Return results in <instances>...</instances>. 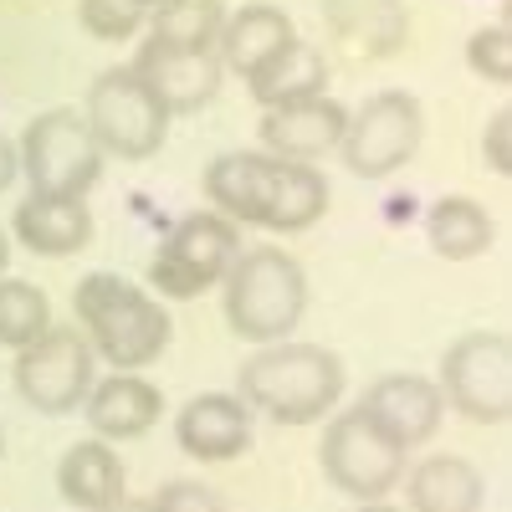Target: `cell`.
I'll use <instances>...</instances> for the list:
<instances>
[{"label":"cell","instance_id":"obj_1","mask_svg":"<svg viewBox=\"0 0 512 512\" xmlns=\"http://www.w3.org/2000/svg\"><path fill=\"white\" fill-rule=\"evenodd\" d=\"M72 313L93 359L113 369H149L169 349V333H175V323L164 313V297H154L149 287L128 282L118 272L82 277L72 287Z\"/></svg>","mask_w":512,"mask_h":512},{"label":"cell","instance_id":"obj_2","mask_svg":"<svg viewBox=\"0 0 512 512\" xmlns=\"http://www.w3.org/2000/svg\"><path fill=\"white\" fill-rule=\"evenodd\" d=\"M236 395L251 415L277 425H313L344 395V359L323 344H262L236 374Z\"/></svg>","mask_w":512,"mask_h":512},{"label":"cell","instance_id":"obj_3","mask_svg":"<svg viewBox=\"0 0 512 512\" xmlns=\"http://www.w3.org/2000/svg\"><path fill=\"white\" fill-rule=\"evenodd\" d=\"M226 323L246 344H282L308 313V272L282 246H246L221 277Z\"/></svg>","mask_w":512,"mask_h":512},{"label":"cell","instance_id":"obj_4","mask_svg":"<svg viewBox=\"0 0 512 512\" xmlns=\"http://www.w3.org/2000/svg\"><path fill=\"white\" fill-rule=\"evenodd\" d=\"M21 175L31 195H62V200H88V190L103 180V149L93 139L88 118L77 108H47L21 128Z\"/></svg>","mask_w":512,"mask_h":512},{"label":"cell","instance_id":"obj_5","mask_svg":"<svg viewBox=\"0 0 512 512\" xmlns=\"http://www.w3.org/2000/svg\"><path fill=\"white\" fill-rule=\"evenodd\" d=\"M236 256H241V226H231L216 210H190L169 226V236L149 256V287L169 303H190V297L221 287Z\"/></svg>","mask_w":512,"mask_h":512},{"label":"cell","instance_id":"obj_6","mask_svg":"<svg viewBox=\"0 0 512 512\" xmlns=\"http://www.w3.org/2000/svg\"><path fill=\"white\" fill-rule=\"evenodd\" d=\"M82 118H88L93 139L103 154H118V159H149L164 149L169 139V113L154 88L134 72V67H108L93 77L88 88V103H82Z\"/></svg>","mask_w":512,"mask_h":512},{"label":"cell","instance_id":"obj_7","mask_svg":"<svg viewBox=\"0 0 512 512\" xmlns=\"http://www.w3.org/2000/svg\"><path fill=\"white\" fill-rule=\"evenodd\" d=\"M441 400L477 425H502L512 415V338L502 328L461 333L441 359Z\"/></svg>","mask_w":512,"mask_h":512},{"label":"cell","instance_id":"obj_8","mask_svg":"<svg viewBox=\"0 0 512 512\" xmlns=\"http://www.w3.org/2000/svg\"><path fill=\"white\" fill-rule=\"evenodd\" d=\"M93 349L77 333V323H52L41 338H31L26 349H16V395L36 410V415H72L82 410L93 390Z\"/></svg>","mask_w":512,"mask_h":512},{"label":"cell","instance_id":"obj_9","mask_svg":"<svg viewBox=\"0 0 512 512\" xmlns=\"http://www.w3.org/2000/svg\"><path fill=\"white\" fill-rule=\"evenodd\" d=\"M318 461H323V477L354 502H379L405 477V451L384 441L359 410H338L323 425Z\"/></svg>","mask_w":512,"mask_h":512},{"label":"cell","instance_id":"obj_10","mask_svg":"<svg viewBox=\"0 0 512 512\" xmlns=\"http://www.w3.org/2000/svg\"><path fill=\"white\" fill-rule=\"evenodd\" d=\"M425 134V113L410 93H374L359 113H349L344 139H338V154L354 169L359 180H384L395 175L400 164L415 159Z\"/></svg>","mask_w":512,"mask_h":512},{"label":"cell","instance_id":"obj_11","mask_svg":"<svg viewBox=\"0 0 512 512\" xmlns=\"http://www.w3.org/2000/svg\"><path fill=\"white\" fill-rule=\"evenodd\" d=\"M354 410H359L390 446H400V451L425 446V441L441 431V420H446L441 384L425 379V374H379Z\"/></svg>","mask_w":512,"mask_h":512},{"label":"cell","instance_id":"obj_12","mask_svg":"<svg viewBox=\"0 0 512 512\" xmlns=\"http://www.w3.org/2000/svg\"><path fill=\"white\" fill-rule=\"evenodd\" d=\"M134 72L154 88V98L169 108V113H195L205 108L210 98L221 93V57L216 47H169V41H144L139 57H134Z\"/></svg>","mask_w":512,"mask_h":512},{"label":"cell","instance_id":"obj_13","mask_svg":"<svg viewBox=\"0 0 512 512\" xmlns=\"http://www.w3.org/2000/svg\"><path fill=\"white\" fill-rule=\"evenodd\" d=\"M277 154L267 149H231L205 164V200L231 226H267V205L277 190Z\"/></svg>","mask_w":512,"mask_h":512},{"label":"cell","instance_id":"obj_14","mask_svg":"<svg viewBox=\"0 0 512 512\" xmlns=\"http://www.w3.org/2000/svg\"><path fill=\"white\" fill-rule=\"evenodd\" d=\"M344 123H349V108L333 103L328 93L303 98V103H277V108H262V149L277 159L313 164L328 149H338Z\"/></svg>","mask_w":512,"mask_h":512},{"label":"cell","instance_id":"obj_15","mask_svg":"<svg viewBox=\"0 0 512 512\" xmlns=\"http://www.w3.org/2000/svg\"><path fill=\"white\" fill-rule=\"evenodd\" d=\"M82 415H88L98 441H134L144 431H154L164 415V395L159 384H149L139 369H118L108 379H93L88 400H82Z\"/></svg>","mask_w":512,"mask_h":512},{"label":"cell","instance_id":"obj_16","mask_svg":"<svg viewBox=\"0 0 512 512\" xmlns=\"http://www.w3.org/2000/svg\"><path fill=\"white\" fill-rule=\"evenodd\" d=\"M175 441L195 461H236L251 446V410L241 395H195L175 415Z\"/></svg>","mask_w":512,"mask_h":512},{"label":"cell","instance_id":"obj_17","mask_svg":"<svg viewBox=\"0 0 512 512\" xmlns=\"http://www.w3.org/2000/svg\"><path fill=\"white\" fill-rule=\"evenodd\" d=\"M323 26L364 62L395 57L410 41V16L400 0H323Z\"/></svg>","mask_w":512,"mask_h":512},{"label":"cell","instance_id":"obj_18","mask_svg":"<svg viewBox=\"0 0 512 512\" xmlns=\"http://www.w3.org/2000/svg\"><path fill=\"white\" fill-rule=\"evenodd\" d=\"M292 36H297V26H292L287 11L251 0V6H241V11H226L221 36H216V57H221L226 72H236L241 82H251Z\"/></svg>","mask_w":512,"mask_h":512},{"label":"cell","instance_id":"obj_19","mask_svg":"<svg viewBox=\"0 0 512 512\" xmlns=\"http://www.w3.org/2000/svg\"><path fill=\"white\" fill-rule=\"evenodd\" d=\"M11 231L31 256H77L93 241V210L62 195H26L11 216Z\"/></svg>","mask_w":512,"mask_h":512},{"label":"cell","instance_id":"obj_20","mask_svg":"<svg viewBox=\"0 0 512 512\" xmlns=\"http://www.w3.org/2000/svg\"><path fill=\"white\" fill-rule=\"evenodd\" d=\"M123 487H128V477H123V461H118L113 441H98V436L72 441L57 461V492L77 512H103L108 502L123 497Z\"/></svg>","mask_w":512,"mask_h":512},{"label":"cell","instance_id":"obj_21","mask_svg":"<svg viewBox=\"0 0 512 512\" xmlns=\"http://www.w3.org/2000/svg\"><path fill=\"white\" fill-rule=\"evenodd\" d=\"M482 492L487 482L466 456H425L405 482L410 512H482Z\"/></svg>","mask_w":512,"mask_h":512},{"label":"cell","instance_id":"obj_22","mask_svg":"<svg viewBox=\"0 0 512 512\" xmlns=\"http://www.w3.org/2000/svg\"><path fill=\"white\" fill-rule=\"evenodd\" d=\"M251 98L262 103V108H277V103H303V98H318L328 88V57L313 47V41L303 36H292L287 47L256 72L251 82Z\"/></svg>","mask_w":512,"mask_h":512},{"label":"cell","instance_id":"obj_23","mask_svg":"<svg viewBox=\"0 0 512 512\" xmlns=\"http://www.w3.org/2000/svg\"><path fill=\"white\" fill-rule=\"evenodd\" d=\"M323 210H328V180L318 175L313 164H303V159H282V164H277V190H272L267 226H262V231L297 236V231L318 226Z\"/></svg>","mask_w":512,"mask_h":512},{"label":"cell","instance_id":"obj_24","mask_svg":"<svg viewBox=\"0 0 512 512\" xmlns=\"http://www.w3.org/2000/svg\"><path fill=\"white\" fill-rule=\"evenodd\" d=\"M425 236H431L436 256H446V262H472V256L492 246L497 226L472 195H441L431 205V216H425Z\"/></svg>","mask_w":512,"mask_h":512},{"label":"cell","instance_id":"obj_25","mask_svg":"<svg viewBox=\"0 0 512 512\" xmlns=\"http://www.w3.org/2000/svg\"><path fill=\"white\" fill-rule=\"evenodd\" d=\"M226 21L221 0H159L149 11V36L169 47H216Z\"/></svg>","mask_w":512,"mask_h":512},{"label":"cell","instance_id":"obj_26","mask_svg":"<svg viewBox=\"0 0 512 512\" xmlns=\"http://www.w3.org/2000/svg\"><path fill=\"white\" fill-rule=\"evenodd\" d=\"M52 328L47 292L26 277H0V349H26Z\"/></svg>","mask_w":512,"mask_h":512},{"label":"cell","instance_id":"obj_27","mask_svg":"<svg viewBox=\"0 0 512 512\" xmlns=\"http://www.w3.org/2000/svg\"><path fill=\"white\" fill-rule=\"evenodd\" d=\"M149 11L134 0H77V26L93 41H134L144 31Z\"/></svg>","mask_w":512,"mask_h":512},{"label":"cell","instance_id":"obj_28","mask_svg":"<svg viewBox=\"0 0 512 512\" xmlns=\"http://www.w3.org/2000/svg\"><path fill=\"white\" fill-rule=\"evenodd\" d=\"M466 67H472L487 88H512V31H507V21L472 31V41H466Z\"/></svg>","mask_w":512,"mask_h":512},{"label":"cell","instance_id":"obj_29","mask_svg":"<svg viewBox=\"0 0 512 512\" xmlns=\"http://www.w3.org/2000/svg\"><path fill=\"white\" fill-rule=\"evenodd\" d=\"M149 507H154V512H226V502H221V492H216V487L190 482V477L164 482V487L149 497Z\"/></svg>","mask_w":512,"mask_h":512},{"label":"cell","instance_id":"obj_30","mask_svg":"<svg viewBox=\"0 0 512 512\" xmlns=\"http://www.w3.org/2000/svg\"><path fill=\"white\" fill-rule=\"evenodd\" d=\"M482 159L492 175H512V108H497L487 118V134H482Z\"/></svg>","mask_w":512,"mask_h":512},{"label":"cell","instance_id":"obj_31","mask_svg":"<svg viewBox=\"0 0 512 512\" xmlns=\"http://www.w3.org/2000/svg\"><path fill=\"white\" fill-rule=\"evenodd\" d=\"M16 175H21V159H16V144L0 134V195H6L11 185H16Z\"/></svg>","mask_w":512,"mask_h":512},{"label":"cell","instance_id":"obj_32","mask_svg":"<svg viewBox=\"0 0 512 512\" xmlns=\"http://www.w3.org/2000/svg\"><path fill=\"white\" fill-rule=\"evenodd\" d=\"M103 512H154V507H149V497H128V492H123V497L108 502Z\"/></svg>","mask_w":512,"mask_h":512},{"label":"cell","instance_id":"obj_33","mask_svg":"<svg viewBox=\"0 0 512 512\" xmlns=\"http://www.w3.org/2000/svg\"><path fill=\"white\" fill-rule=\"evenodd\" d=\"M410 205H415L410 195H395V200H390V221H400V216L410 221Z\"/></svg>","mask_w":512,"mask_h":512},{"label":"cell","instance_id":"obj_34","mask_svg":"<svg viewBox=\"0 0 512 512\" xmlns=\"http://www.w3.org/2000/svg\"><path fill=\"white\" fill-rule=\"evenodd\" d=\"M354 512H410V507H395V502H384V497H379V502H359Z\"/></svg>","mask_w":512,"mask_h":512},{"label":"cell","instance_id":"obj_35","mask_svg":"<svg viewBox=\"0 0 512 512\" xmlns=\"http://www.w3.org/2000/svg\"><path fill=\"white\" fill-rule=\"evenodd\" d=\"M6 267H11V236L0 231V277H6Z\"/></svg>","mask_w":512,"mask_h":512},{"label":"cell","instance_id":"obj_36","mask_svg":"<svg viewBox=\"0 0 512 512\" xmlns=\"http://www.w3.org/2000/svg\"><path fill=\"white\" fill-rule=\"evenodd\" d=\"M134 6H144V11H154V6H159V0H134Z\"/></svg>","mask_w":512,"mask_h":512},{"label":"cell","instance_id":"obj_37","mask_svg":"<svg viewBox=\"0 0 512 512\" xmlns=\"http://www.w3.org/2000/svg\"><path fill=\"white\" fill-rule=\"evenodd\" d=\"M0 456H6V431H0Z\"/></svg>","mask_w":512,"mask_h":512}]
</instances>
